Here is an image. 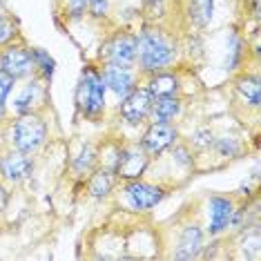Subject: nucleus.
Returning <instances> with one entry per match:
<instances>
[{"label": "nucleus", "mask_w": 261, "mask_h": 261, "mask_svg": "<svg viewBox=\"0 0 261 261\" xmlns=\"http://www.w3.org/2000/svg\"><path fill=\"white\" fill-rule=\"evenodd\" d=\"M192 143H194V145H201V147H207V145L215 143V136H212L210 129H199V132L194 134Z\"/></svg>", "instance_id": "obj_28"}, {"label": "nucleus", "mask_w": 261, "mask_h": 261, "mask_svg": "<svg viewBox=\"0 0 261 261\" xmlns=\"http://www.w3.org/2000/svg\"><path fill=\"white\" fill-rule=\"evenodd\" d=\"M176 136H179V132L172 123H150V127L141 136L139 147L147 156H156V154L165 152L168 147L176 143Z\"/></svg>", "instance_id": "obj_9"}, {"label": "nucleus", "mask_w": 261, "mask_h": 261, "mask_svg": "<svg viewBox=\"0 0 261 261\" xmlns=\"http://www.w3.org/2000/svg\"><path fill=\"white\" fill-rule=\"evenodd\" d=\"M32 54H34V65H36V69L43 76V81L51 79V74H54V58L43 49H32Z\"/></svg>", "instance_id": "obj_21"}, {"label": "nucleus", "mask_w": 261, "mask_h": 261, "mask_svg": "<svg viewBox=\"0 0 261 261\" xmlns=\"http://www.w3.org/2000/svg\"><path fill=\"white\" fill-rule=\"evenodd\" d=\"M45 96V85L40 81H29L22 92L14 100V110L16 114H29V112H36V105Z\"/></svg>", "instance_id": "obj_14"}, {"label": "nucleus", "mask_w": 261, "mask_h": 261, "mask_svg": "<svg viewBox=\"0 0 261 261\" xmlns=\"http://www.w3.org/2000/svg\"><path fill=\"white\" fill-rule=\"evenodd\" d=\"M16 36V25L14 20H9L7 16H0V47L11 43V38Z\"/></svg>", "instance_id": "obj_23"}, {"label": "nucleus", "mask_w": 261, "mask_h": 261, "mask_svg": "<svg viewBox=\"0 0 261 261\" xmlns=\"http://www.w3.org/2000/svg\"><path fill=\"white\" fill-rule=\"evenodd\" d=\"M7 203H9V192L5 186H0V215L7 210Z\"/></svg>", "instance_id": "obj_29"}, {"label": "nucleus", "mask_w": 261, "mask_h": 261, "mask_svg": "<svg viewBox=\"0 0 261 261\" xmlns=\"http://www.w3.org/2000/svg\"><path fill=\"white\" fill-rule=\"evenodd\" d=\"M203 248V230L199 225H186L181 230L179 243H176L174 259H197Z\"/></svg>", "instance_id": "obj_13"}, {"label": "nucleus", "mask_w": 261, "mask_h": 261, "mask_svg": "<svg viewBox=\"0 0 261 261\" xmlns=\"http://www.w3.org/2000/svg\"><path fill=\"white\" fill-rule=\"evenodd\" d=\"M5 116H7V98L0 96V121H5Z\"/></svg>", "instance_id": "obj_30"}, {"label": "nucleus", "mask_w": 261, "mask_h": 261, "mask_svg": "<svg viewBox=\"0 0 261 261\" xmlns=\"http://www.w3.org/2000/svg\"><path fill=\"white\" fill-rule=\"evenodd\" d=\"M154 96L147 87H134L127 96H123V103L118 105V114L127 123V125H141L143 121L150 118Z\"/></svg>", "instance_id": "obj_7"}, {"label": "nucleus", "mask_w": 261, "mask_h": 261, "mask_svg": "<svg viewBox=\"0 0 261 261\" xmlns=\"http://www.w3.org/2000/svg\"><path fill=\"white\" fill-rule=\"evenodd\" d=\"M100 76H103L105 90L114 92L118 98L127 96V94L136 87V76H134L132 69L114 67V65H105V67L100 69Z\"/></svg>", "instance_id": "obj_11"}, {"label": "nucleus", "mask_w": 261, "mask_h": 261, "mask_svg": "<svg viewBox=\"0 0 261 261\" xmlns=\"http://www.w3.org/2000/svg\"><path fill=\"white\" fill-rule=\"evenodd\" d=\"M176 61V43L161 27L145 25L136 34V65L141 72L156 74Z\"/></svg>", "instance_id": "obj_1"}, {"label": "nucleus", "mask_w": 261, "mask_h": 261, "mask_svg": "<svg viewBox=\"0 0 261 261\" xmlns=\"http://www.w3.org/2000/svg\"><path fill=\"white\" fill-rule=\"evenodd\" d=\"M14 85H16V81L11 79L7 72H3V69H0V96L7 98L11 94V90H14Z\"/></svg>", "instance_id": "obj_26"}, {"label": "nucleus", "mask_w": 261, "mask_h": 261, "mask_svg": "<svg viewBox=\"0 0 261 261\" xmlns=\"http://www.w3.org/2000/svg\"><path fill=\"white\" fill-rule=\"evenodd\" d=\"M45 139H47V123L36 112L18 114V118L11 125V145H14V150L22 154L38 152V147L45 143Z\"/></svg>", "instance_id": "obj_3"}, {"label": "nucleus", "mask_w": 261, "mask_h": 261, "mask_svg": "<svg viewBox=\"0 0 261 261\" xmlns=\"http://www.w3.org/2000/svg\"><path fill=\"white\" fill-rule=\"evenodd\" d=\"M147 165H150V156L139 145H127V147H118L112 172H114L118 179L132 181V179H141L143 176Z\"/></svg>", "instance_id": "obj_6"}, {"label": "nucleus", "mask_w": 261, "mask_h": 261, "mask_svg": "<svg viewBox=\"0 0 261 261\" xmlns=\"http://www.w3.org/2000/svg\"><path fill=\"white\" fill-rule=\"evenodd\" d=\"M143 3L147 5V7L156 9V7H163V0H143Z\"/></svg>", "instance_id": "obj_31"}, {"label": "nucleus", "mask_w": 261, "mask_h": 261, "mask_svg": "<svg viewBox=\"0 0 261 261\" xmlns=\"http://www.w3.org/2000/svg\"><path fill=\"white\" fill-rule=\"evenodd\" d=\"M215 145H217V152L221 154V156H237L241 150L239 141H237L234 136H223V139H219Z\"/></svg>", "instance_id": "obj_22"}, {"label": "nucleus", "mask_w": 261, "mask_h": 261, "mask_svg": "<svg viewBox=\"0 0 261 261\" xmlns=\"http://www.w3.org/2000/svg\"><path fill=\"white\" fill-rule=\"evenodd\" d=\"M108 5H110V0H87V9H90V14L94 18H103L108 14Z\"/></svg>", "instance_id": "obj_25"}, {"label": "nucleus", "mask_w": 261, "mask_h": 261, "mask_svg": "<svg viewBox=\"0 0 261 261\" xmlns=\"http://www.w3.org/2000/svg\"><path fill=\"white\" fill-rule=\"evenodd\" d=\"M87 9V0H65V11L72 20H81Z\"/></svg>", "instance_id": "obj_24"}, {"label": "nucleus", "mask_w": 261, "mask_h": 261, "mask_svg": "<svg viewBox=\"0 0 261 261\" xmlns=\"http://www.w3.org/2000/svg\"><path fill=\"white\" fill-rule=\"evenodd\" d=\"M0 69L7 72L14 81L27 79L32 72H36L32 49L25 45H9L7 43L5 49H0Z\"/></svg>", "instance_id": "obj_5"}, {"label": "nucleus", "mask_w": 261, "mask_h": 261, "mask_svg": "<svg viewBox=\"0 0 261 261\" xmlns=\"http://www.w3.org/2000/svg\"><path fill=\"white\" fill-rule=\"evenodd\" d=\"M114 188V172L103 168V170H94L90 176V183H87V190L94 199H105Z\"/></svg>", "instance_id": "obj_17"}, {"label": "nucleus", "mask_w": 261, "mask_h": 261, "mask_svg": "<svg viewBox=\"0 0 261 261\" xmlns=\"http://www.w3.org/2000/svg\"><path fill=\"white\" fill-rule=\"evenodd\" d=\"M172 156H174V161L181 163V165H192V154L188 152L186 145H176L174 150H172Z\"/></svg>", "instance_id": "obj_27"}, {"label": "nucleus", "mask_w": 261, "mask_h": 261, "mask_svg": "<svg viewBox=\"0 0 261 261\" xmlns=\"http://www.w3.org/2000/svg\"><path fill=\"white\" fill-rule=\"evenodd\" d=\"M76 105L81 114L87 118H98L105 112V83L100 69L90 65L81 72L79 87H76Z\"/></svg>", "instance_id": "obj_2"}, {"label": "nucleus", "mask_w": 261, "mask_h": 261, "mask_svg": "<svg viewBox=\"0 0 261 261\" xmlns=\"http://www.w3.org/2000/svg\"><path fill=\"white\" fill-rule=\"evenodd\" d=\"M181 114V98L179 96H159L154 98L150 118L152 123H170Z\"/></svg>", "instance_id": "obj_16"}, {"label": "nucleus", "mask_w": 261, "mask_h": 261, "mask_svg": "<svg viewBox=\"0 0 261 261\" xmlns=\"http://www.w3.org/2000/svg\"><path fill=\"white\" fill-rule=\"evenodd\" d=\"M100 61L114 67H136V34L116 32L112 38H108L100 47Z\"/></svg>", "instance_id": "obj_4"}, {"label": "nucleus", "mask_w": 261, "mask_h": 261, "mask_svg": "<svg viewBox=\"0 0 261 261\" xmlns=\"http://www.w3.org/2000/svg\"><path fill=\"white\" fill-rule=\"evenodd\" d=\"M0 16H5V0H0Z\"/></svg>", "instance_id": "obj_32"}, {"label": "nucleus", "mask_w": 261, "mask_h": 261, "mask_svg": "<svg viewBox=\"0 0 261 261\" xmlns=\"http://www.w3.org/2000/svg\"><path fill=\"white\" fill-rule=\"evenodd\" d=\"M237 92H239V96L246 100L250 108H257L259 100H261V87H259V76H241L239 81H237Z\"/></svg>", "instance_id": "obj_19"}, {"label": "nucleus", "mask_w": 261, "mask_h": 261, "mask_svg": "<svg viewBox=\"0 0 261 261\" xmlns=\"http://www.w3.org/2000/svg\"><path fill=\"white\" fill-rule=\"evenodd\" d=\"M34 170V161L29 159V154H22L18 150H11L0 156V174L5 181L9 183H20L25 181Z\"/></svg>", "instance_id": "obj_10"}, {"label": "nucleus", "mask_w": 261, "mask_h": 261, "mask_svg": "<svg viewBox=\"0 0 261 261\" xmlns=\"http://www.w3.org/2000/svg\"><path fill=\"white\" fill-rule=\"evenodd\" d=\"M94 163H96V150H94V147L87 143V145H83L81 154L74 159L72 168H74L76 174H87V172L94 170Z\"/></svg>", "instance_id": "obj_20"}, {"label": "nucleus", "mask_w": 261, "mask_h": 261, "mask_svg": "<svg viewBox=\"0 0 261 261\" xmlns=\"http://www.w3.org/2000/svg\"><path fill=\"white\" fill-rule=\"evenodd\" d=\"M125 199L132 210H139V212H147L152 207H156L163 199V188L159 186H152L147 181H141V179H132L125 183Z\"/></svg>", "instance_id": "obj_8"}, {"label": "nucleus", "mask_w": 261, "mask_h": 261, "mask_svg": "<svg viewBox=\"0 0 261 261\" xmlns=\"http://www.w3.org/2000/svg\"><path fill=\"white\" fill-rule=\"evenodd\" d=\"M210 225H207V230H210L212 237L221 234L228 225H232V217H234V203L232 199L228 197H212L210 203Z\"/></svg>", "instance_id": "obj_12"}, {"label": "nucleus", "mask_w": 261, "mask_h": 261, "mask_svg": "<svg viewBox=\"0 0 261 261\" xmlns=\"http://www.w3.org/2000/svg\"><path fill=\"white\" fill-rule=\"evenodd\" d=\"M215 14V0H190L188 3V18L192 25L205 27Z\"/></svg>", "instance_id": "obj_18"}, {"label": "nucleus", "mask_w": 261, "mask_h": 261, "mask_svg": "<svg viewBox=\"0 0 261 261\" xmlns=\"http://www.w3.org/2000/svg\"><path fill=\"white\" fill-rule=\"evenodd\" d=\"M147 90H150V94L154 98L159 96H176L181 90V81L179 76L170 74V72H156V74H150V81H147Z\"/></svg>", "instance_id": "obj_15"}]
</instances>
